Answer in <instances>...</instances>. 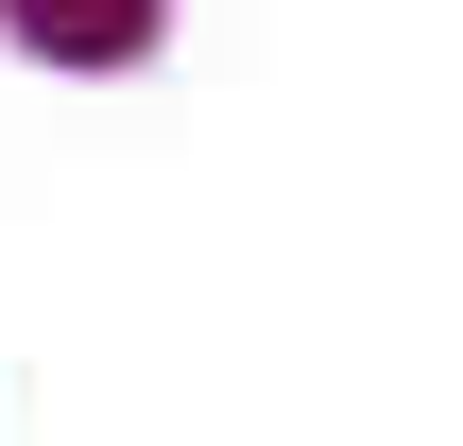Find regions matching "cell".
<instances>
[{
  "instance_id": "1",
  "label": "cell",
  "mask_w": 463,
  "mask_h": 446,
  "mask_svg": "<svg viewBox=\"0 0 463 446\" xmlns=\"http://www.w3.org/2000/svg\"><path fill=\"white\" fill-rule=\"evenodd\" d=\"M0 17H17V52H69V69H103V52L155 34V0H0Z\"/></svg>"
}]
</instances>
